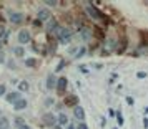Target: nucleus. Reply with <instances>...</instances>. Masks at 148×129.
Masks as SVG:
<instances>
[{"label":"nucleus","instance_id":"f257e3e1","mask_svg":"<svg viewBox=\"0 0 148 129\" xmlns=\"http://www.w3.org/2000/svg\"><path fill=\"white\" fill-rule=\"evenodd\" d=\"M57 40L60 41V43H70V40H72V32L68 28H60L58 33H57Z\"/></svg>","mask_w":148,"mask_h":129},{"label":"nucleus","instance_id":"f03ea898","mask_svg":"<svg viewBox=\"0 0 148 129\" xmlns=\"http://www.w3.org/2000/svg\"><path fill=\"white\" fill-rule=\"evenodd\" d=\"M87 14L90 15L92 18H95V20H101V18H105V15L101 14L97 7H93V5H88L87 7Z\"/></svg>","mask_w":148,"mask_h":129},{"label":"nucleus","instance_id":"7ed1b4c3","mask_svg":"<svg viewBox=\"0 0 148 129\" xmlns=\"http://www.w3.org/2000/svg\"><path fill=\"white\" fill-rule=\"evenodd\" d=\"M30 41H32L30 32H28V30H20V32H18V43L25 45V43H30Z\"/></svg>","mask_w":148,"mask_h":129},{"label":"nucleus","instance_id":"20e7f679","mask_svg":"<svg viewBox=\"0 0 148 129\" xmlns=\"http://www.w3.org/2000/svg\"><path fill=\"white\" fill-rule=\"evenodd\" d=\"M42 121L45 122L47 126H57V122H58V118H55L52 113H45L43 118H42Z\"/></svg>","mask_w":148,"mask_h":129},{"label":"nucleus","instance_id":"39448f33","mask_svg":"<svg viewBox=\"0 0 148 129\" xmlns=\"http://www.w3.org/2000/svg\"><path fill=\"white\" fill-rule=\"evenodd\" d=\"M22 99V95L18 93V91H12V93H7V96H5V101L10 103V104H15L17 101H20Z\"/></svg>","mask_w":148,"mask_h":129},{"label":"nucleus","instance_id":"423d86ee","mask_svg":"<svg viewBox=\"0 0 148 129\" xmlns=\"http://www.w3.org/2000/svg\"><path fill=\"white\" fill-rule=\"evenodd\" d=\"M10 23H14V25H20L22 22H23V15L20 12H10Z\"/></svg>","mask_w":148,"mask_h":129},{"label":"nucleus","instance_id":"0eeeda50","mask_svg":"<svg viewBox=\"0 0 148 129\" xmlns=\"http://www.w3.org/2000/svg\"><path fill=\"white\" fill-rule=\"evenodd\" d=\"M37 17H38V20H40V22H47V20L50 22V18H52V14H50V10H48V8H40Z\"/></svg>","mask_w":148,"mask_h":129},{"label":"nucleus","instance_id":"6e6552de","mask_svg":"<svg viewBox=\"0 0 148 129\" xmlns=\"http://www.w3.org/2000/svg\"><path fill=\"white\" fill-rule=\"evenodd\" d=\"M67 84H68V80L65 78V76H62V78H58V81H57V91L58 93H63L65 89H67Z\"/></svg>","mask_w":148,"mask_h":129},{"label":"nucleus","instance_id":"1a4fd4ad","mask_svg":"<svg viewBox=\"0 0 148 129\" xmlns=\"http://www.w3.org/2000/svg\"><path fill=\"white\" fill-rule=\"evenodd\" d=\"M78 96H75V95H70L65 98V106H73V108H77L78 104Z\"/></svg>","mask_w":148,"mask_h":129},{"label":"nucleus","instance_id":"9d476101","mask_svg":"<svg viewBox=\"0 0 148 129\" xmlns=\"http://www.w3.org/2000/svg\"><path fill=\"white\" fill-rule=\"evenodd\" d=\"M58 30H60V25H58V22L52 18V20L48 22V32L50 33H58Z\"/></svg>","mask_w":148,"mask_h":129},{"label":"nucleus","instance_id":"9b49d317","mask_svg":"<svg viewBox=\"0 0 148 129\" xmlns=\"http://www.w3.org/2000/svg\"><path fill=\"white\" fill-rule=\"evenodd\" d=\"M73 114L75 118L78 119V121H85V111H83V108L82 106H77V108H73Z\"/></svg>","mask_w":148,"mask_h":129},{"label":"nucleus","instance_id":"f8f14e48","mask_svg":"<svg viewBox=\"0 0 148 129\" xmlns=\"http://www.w3.org/2000/svg\"><path fill=\"white\" fill-rule=\"evenodd\" d=\"M27 104H28L27 99H25V98H22L20 101H17L14 104V109H15V111H23V109L27 108Z\"/></svg>","mask_w":148,"mask_h":129},{"label":"nucleus","instance_id":"ddd939ff","mask_svg":"<svg viewBox=\"0 0 148 129\" xmlns=\"http://www.w3.org/2000/svg\"><path fill=\"white\" fill-rule=\"evenodd\" d=\"M0 129H12L7 116H0Z\"/></svg>","mask_w":148,"mask_h":129},{"label":"nucleus","instance_id":"4468645a","mask_svg":"<svg viewBox=\"0 0 148 129\" xmlns=\"http://www.w3.org/2000/svg\"><path fill=\"white\" fill-rule=\"evenodd\" d=\"M57 81H58V80H55L53 75H48V78H47V88H48V89L57 88Z\"/></svg>","mask_w":148,"mask_h":129},{"label":"nucleus","instance_id":"2eb2a0df","mask_svg":"<svg viewBox=\"0 0 148 129\" xmlns=\"http://www.w3.org/2000/svg\"><path fill=\"white\" fill-rule=\"evenodd\" d=\"M15 126H17V129H30V126H28L22 118H17V119H15Z\"/></svg>","mask_w":148,"mask_h":129},{"label":"nucleus","instance_id":"dca6fc26","mask_svg":"<svg viewBox=\"0 0 148 129\" xmlns=\"http://www.w3.org/2000/svg\"><path fill=\"white\" fill-rule=\"evenodd\" d=\"M58 126H68V118L65 113H60L58 114Z\"/></svg>","mask_w":148,"mask_h":129},{"label":"nucleus","instance_id":"f3484780","mask_svg":"<svg viewBox=\"0 0 148 129\" xmlns=\"http://www.w3.org/2000/svg\"><path fill=\"white\" fill-rule=\"evenodd\" d=\"M25 66L35 68V66H37V60H35V58H27V60H25Z\"/></svg>","mask_w":148,"mask_h":129},{"label":"nucleus","instance_id":"a211bd4d","mask_svg":"<svg viewBox=\"0 0 148 129\" xmlns=\"http://www.w3.org/2000/svg\"><path fill=\"white\" fill-rule=\"evenodd\" d=\"M93 30H95L93 33L97 35L98 38H105V32H103V28H101V27H95Z\"/></svg>","mask_w":148,"mask_h":129},{"label":"nucleus","instance_id":"6ab92c4d","mask_svg":"<svg viewBox=\"0 0 148 129\" xmlns=\"http://www.w3.org/2000/svg\"><path fill=\"white\" fill-rule=\"evenodd\" d=\"M28 88H30V84H28L27 81H20L18 83V89H20V91H28Z\"/></svg>","mask_w":148,"mask_h":129},{"label":"nucleus","instance_id":"aec40b11","mask_svg":"<svg viewBox=\"0 0 148 129\" xmlns=\"http://www.w3.org/2000/svg\"><path fill=\"white\" fill-rule=\"evenodd\" d=\"M14 53L17 55V56H23V55H25V50L22 47H17V48H14Z\"/></svg>","mask_w":148,"mask_h":129},{"label":"nucleus","instance_id":"412c9836","mask_svg":"<svg viewBox=\"0 0 148 129\" xmlns=\"http://www.w3.org/2000/svg\"><path fill=\"white\" fill-rule=\"evenodd\" d=\"M116 121H118V126H123V114H121V111L116 113Z\"/></svg>","mask_w":148,"mask_h":129},{"label":"nucleus","instance_id":"4be33fe9","mask_svg":"<svg viewBox=\"0 0 148 129\" xmlns=\"http://www.w3.org/2000/svg\"><path fill=\"white\" fill-rule=\"evenodd\" d=\"M43 3H45V5H48V7H55V5H57L58 2H57V0H45Z\"/></svg>","mask_w":148,"mask_h":129},{"label":"nucleus","instance_id":"5701e85b","mask_svg":"<svg viewBox=\"0 0 148 129\" xmlns=\"http://www.w3.org/2000/svg\"><path fill=\"white\" fill-rule=\"evenodd\" d=\"M0 96H7V88H5V84H0Z\"/></svg>","mask_w":148,"mask_h":129},{"label":"nucleus","instance_id":"b1692460","mask_svg":"<svg viewBox=\"0 0 148 129\" xmlns=\"http://www.w3.org/2000/svg\"><path fill=\"white\" fill-rule=\"evenodd\" d=\"M83 55H85V48L82 47L80 50H78V51H77V56H75V58H82V56H83Z\"/></svg>","mask_w":148,"mask_h":129},{"label":"nucleus","instance_id":"393cba45","mask_svg":"<svg viewBox=\"0 0 148 129\" xmlns=\"http://www.w3.org/2000/svg\"><path fill=\"white\" fill-rule=\"evenodd\" d=\"M77 129H88V126H87V122H78V124H77Z\"/></svg>","mask_w":148,"mask_h":129},{"label":"nucleus","instance_id":"a878e982","mask_svg":"<svg viewBox=\"0 0 148 129\" xmlns=\"http://www.w3.org/2000/svg\"><path fill=\"white\" fill-rule=\"evenodd\" d=\"M5 36H7V32H5V28L0 27V40H2V38H5Z\"/></svg>","mask_w":148,"mask_h":129},{"label":"nucleus","instance_id":"bb28decb","mask_svg":"<svg viewBox=\"0 0 148 129\" xmlns=\"http://www.w3.org/2000/svg\"><path fill=\"white\" fill-rule=\"evenodd\" d=\"M63 66H65V61L62 60L60 63H58V66H57V70H55V71H62V68H63Z\"/></svg>","mask_w":148,"mask_h":129},{"label":"nucleus","instance_id":"cd10ccee","mask_svg":"<svg viewBox=\"0 0 148 129\" xmlns=\"http://www.w3.org/2000/svg\"><path fill=\"white\" fill-rule=\"evenodd\" d=\"M80 71H82V73H88V68H87V66H83V65H82V66H80Z\"/></svg>","mask_w":148,"mask_h":129},{"label":"nucleus","instance_id":"c85d7f7f","mask_svg":"<svg viewBox=\"0 0 148 129\" xmlns=\"http://www.w3.org/2000/svg\"><path fill=\"white\" fill-rule=\"evenodd\" d=\"M143 128H145V129H148V119H147V118L143 119Z\"/></svg>","mask_w":148,"mask_h":129},{"label":"nucleus","instance_id":"c756f323","mask_svg":"<svg viewBox=\"0 0 148 129\" xmlns=\"http://www.w3.org/2000/svg\"><path fill=\"white\" fill-rule=\"evenodd\" d=\"M127 103H128V104H133V98H132V96H128V98H127Z\"/></svg>","mask_w":148,"mask_h":129},{"label":"nucleus","instance_id":"7c9ffc66","mask_svg":"<svg viewBox=\"0 0 148 129\" xmlns=\"http://www.w3.org/2000/svg\"><path fill=\"white\" fill-rule=\"evenodd\" d=\"M136 76H138V78H145V76H147V75H145L143 71H140V73H138V75H136Z\"/></svg>","mask_w":148,"mask_h":129},{"label":"nucleus","instance_id":"2f4dec72","mask_svg":"<svg viewBox=\"0 0 148 129\" xmlns=\"http://www.w3.org/2000/svg\"><path fill=\"white\" fill-rule=\"evenodd\" d=\"M67 129H75V128H73V124H68V126H67Z\"/></svg>","mask_w":148,"mask_h":129},{"label":"nucleus","instance_id":"473e14b6","mask_svg":"<svg viewBox=\"0 0 148 129\" xmlns=\"http://www.w3.org/2000/svg\"><path fill=\"white\" fill-rule=\"evenodd\" d=\"M3 61V53H0V63Z\"/></svg>","mask_w":148,"mask_h":129},{"label":"nucleus","instance_id":"72a5a7b5","mask_svg":"<svg viewBox=\"0 0 148 129\" xmlns=\"http://www.w3.org/2000/svg\"><path fill=\"white\" fill-rule=\"evenodd\" d=\"M0 48H2V41H0Z\"/></svg>","mask_w":148,"mask_h":129},{"label":"nucleus","instance_id":"f704fd0d","mask_svg":"<svg viewBox=\"0 0 148 129\" xmlns=\"http://www.w3.org/2000/svg\"><path fill=\"white\" fill-rule=\"evenodd\" d=\"M145 111H147V113H148V108H147V109H145Z\"/></svg>","mask_w":148,"mask_h":129},{"label":"nucleus","instance_id":"c9c22d12","mask_svg":"<svg viewBox=\"0 0 148 129\" xmlns=\"http://www.w3.org/2000/svg\"><path fill=\"white\" fill-rule=\"evenodd\" d=\"M113 129H118V128H113Z\"/></svg>","mask_w":148,"mask_h":129}]
</instances>
